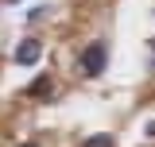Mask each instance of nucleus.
Here are the masks:
<instances>
[{
  "instance_id": "1",
  "label": "nucleus",
  "mask_w": 155,
  "mask_h": 147,
  "mask_svg": "<svg viewBox=\"0 0 155 147\" xmlns=\"http://www.w3.org/2000/svg\"><path fill=\"white\" fill-rule=\"evenodd\" d=\"M105 66H109V47L105 43H89L85 54H81V74L97 77V74H105Z\"/></svg>"
},
{
  "instance_id": "2",
  "label": "nucleus",
  "mask_w": 155,
  "mask_h": 147,
  "mask_svg": "<svg viewBox=\"0 0 155 147\" xmlns=\"http://www.w3.org/2000/svg\"><path fill=\"white\" fill-rule=\"evenodd\" d=\"M39 54H43V43H39V39H23V43L16 47V62H19V66L39 62Z\"/></svg>"
},
{
  "instance_id": "3",
  "label": "nucleus",
  "mask_w": 155,
  "mask_h": 147,
  "mask_svg": "<svg viewBox=\"0 0 155 147\" xmlns=\"http://www.w3.org/2000/svg\"><path fill=\"white\" fill-rule=\"evenodd\" d=\"M27 93H31V97H47V93H51V77H39V81H35Z\"/></svg>"
},
{
  "instance_id": "4",
  "label": "nucleus",
  "mask_w": 155,
  "mask_h": 147,
  "mask_svg": "<svg viewBox=\"0 0 155 147\" xmlns=\"http://www.w3.org/2000/svg\"><path fill=\"white\" fill-rule=\"evenodd\" d=\"M85 147H113V136H93V139H85Z\"/></svg>"
},
{
  "instance_id": "5",
  "label": "nucleus",
  "mask_w": 155,
  "mask_h": 147,
  "mask_svg": "<svg viewBox=\"0 0 155 147\" xmlns=\"http://www.w3.org/2000/svg\"><path fill=\"white\" fill-rule=\"evenodd\" d=\"M19 147H39V143H19Z\"/></svg>"
},
{
  "instance_id": "6",
  "label": "nucleus",
  "mask_w": 155,
  "mask_h": 147,
  "mask_svg": "<svg viewBox=\"0 0 155 147\" xmlns=\"http://www.w3.org/2000/svg\"><path fill=\"white\" fill-rule=\"evenodd\" d=\"M151 51H155V39H151Z\"/></svg>"
}]
</instances>
